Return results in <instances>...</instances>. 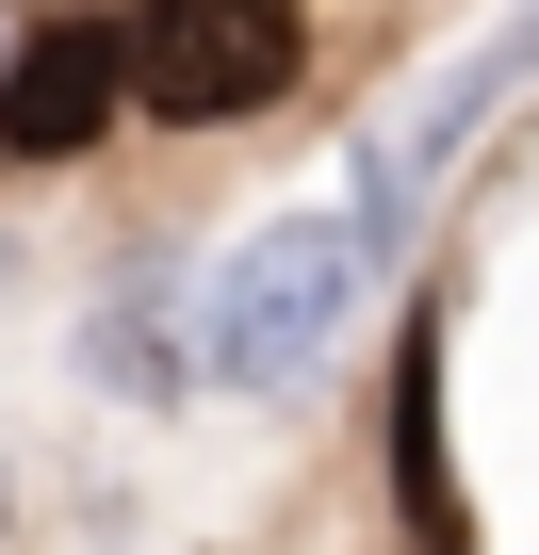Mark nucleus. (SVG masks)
Returning a JSON list of instances; mask_svg holds the SVG:
<instances>
[{"label": "nucleus", "mask_w": 539, "mask_h": 555, "mask_svg": "<svg viewBox=\"0 0 539 555\" xmlns=\"http://www.w3.org/2000/svg\"><path fill=\"white\" fill-rule=\"evenodd\" d=\"M131 99L213 131V115H261V99H295L311 66V0H131V34H115Z\"/></svg>", "instance_id": "f03ea898"}, {"label": "nucleus", "mask_w": 539, "mask_h": 555, "mask_svg": "<svg viewBox=\"0 0 539 555\" xmlns=\"http://www.w3.org/2000/svg\"><path fill=\"white\" fill-rule=\"evenodd\" d=\"M393 490H409V539L425 555H474V522L441 490V327H409V360H393Z\"/></svg>", "instance_id": "20e7f679"}, {"label": "nucleus", "mask_w": 539, "mask_h": 555, "mask_svg": "<svg viewBox=\"0 0 539 555\" xmlns=\"http://www.w3.org/2000/svg\"><path fill=\"white\" fill-rule=\"evenodd\" d=\"M115 99H131V66H115L99 17H34L17 50H0V147L17 164H82L115 131Z\"/></svg>", "instance_id": "7ed1b4c3"}, {"label": "nucleus", "mask_w": 539, "mask_h": 555, "mask_svg": "<svg viewBox=\"0 0 539 555\" xmlns=\"http://www.w3.org/2000/svg\"><path fill=\"white\" fill-rule=\"evenodd\" d=\"M360 261H376V212H295V229L229 245V261L196 278V376H213V392H279V376L344 327Z\"/></svg>", "instance_id": "f257e3e1"}]
</instances>
